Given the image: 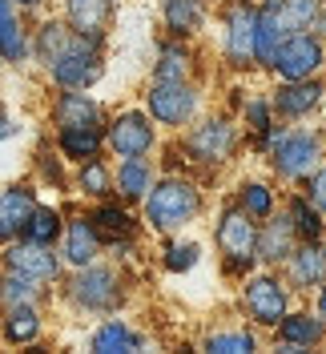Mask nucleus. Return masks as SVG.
I'll return each mask as SVG.
<instances>
[{
    "label": "nucleus",
    "instance_id": "10",
    "mask_svg": "<svg viewBox=\"0 0 326 354\" xmlns=\"http://www.w3.org/2000/svg\"><path fill=\"white\" fill-rule=\"evenodd\" d=\"M8 266H12L17 274H28V278H53V274H57L53 250L44 242H28V238L8 250Z\"/></svg>",
    "mask_w": 326,
    "mask_h": 354
},
{
    "label": "nucleus",
    "instance_id": "24",
    "mask_svg": "<svg viewBox=\"0 0 326 354\" xmlns=\"http://www.w3.org/2000/svg\"><path fill=\"white\" fill-rule=\"evenodd\" d=\"M97 145H101V137L93 125H77V129H61V149L69 157H93L97 153Z\"/></svg>",
    "mask_w": 326,
    "mask_h": 354
},
{
    "label": "nucleus",
    "instance_id": "25",
    "mask_svg": "<svg viewBox=\"0 0 326 354\" xmlns=\"http://www.w3.org/2000/svg\"><path fill=\"white\" fill-rule=\"evenodd\" d=\"M323 274H326V254L323 250H314V242L294 254V278H298L302 286H314Z\"/></svg>",
    "mask_w": 326,
    "mask_h": 354
},
{
    "label": "nucleus",
    "instance_id": "39",
    "mask_svg": "<svg viewBox=\"0 0 326 354\" xmlns=\"http://www.w3.org/2000/svg\"><path fill=\"white\" fill-rule=\"evenodd\" d=\"M246 117H250V125H254L258 133H266V129H270V125H266V121H270V113H266V105H246Z\"/></svg>",
    "mask_w": 326,
    "mask_h": 354
},
{
    "label": "nucleus",
    "instance_id": "38",
    "mask_svg": "<svg viewBox=\"0 0 326 354\" xmlns=\"http://www.w3.org/2000/svg\"><path fill=\"white\" fill-rule=\"evenodd\" d=\"M197 262V245H174L170 250V270H190Z\"/></svg>",
    "mask_w": 326,
    "mask_h": 354
},
{
    "label": "nucleus",
    "instance_id": "29",
    "mask_svg": "<svg viewBox=\"0 0 326 354\" xmlns=\"http://www.w3.org/2000/svg\"><path fill=\"white\" fill-rule=\"evenodd\" d=\"M57 230H61V218H57L53 209H37V214H33V221L24 225V238H28V242H44V245H53Z\"/></svg>",
    "mask_w": 326,
    "mask_h": 354
},
{
    "label": "nucleus",
    "instance_id": "34",
    "mask_svg": "<svg viewBox=\"0 0 326 354\" xmlns=\"http://www.w3.org/2000/svg\"><path fill=\"white\" fill-rule=\"evenodd\" d=\"M181 73H185V53L181 48H165L161 65H157V81H181Z\"/></svg>",
    "mask_w": 326,
    "mask_h": 354
},
{
    "label": "nucleus",
    "instance_id": "20",
    "mask_svg": "<svg viewBox=\"0 0 326 354\" xmlns=\"http://www.w3.org/2000/svg\"><path fill=\"white\" fill-rule=\"evenodd\" d=\"M282 28H278V17H274V0L266 4L258 12V61L266 65H274V53H278V44H282Z\"/></svg>",
    "mask_w": 326,
    "mask_h": 354
},
{
    "label": "nucleus",
    "instance_id": "30",
    "mask_svg": "<svg viewBox=\"0 0 326 354\" xmlns=\"http://www.w3.org/2000/svg\"><path fill=\"white\" fill-rule=\"evenodd\" d=\"M150 189V169L137 161V157H129L125 165H121V194L125 198H141Z\"/></svg>",
    "mask_w": 326,
    "mask_h": 354
},
{
    "label": "nucleus",
    "instance_id": "16",
    "mask_svg": "<svg viewBox=\"0 0 326 354\" xmlns=\"http://www.w3.org/2000/svg\"><path fill=\"white\" fill-rule=\"evenodd\" d=\"M109 4H113V0H69V21H73L77 32H85V37H101Z\"/></svg>",
    "mask_w": 326,
    "mask_h": 354
},
{
    "label": "nucleus",
    "instance_id": "41",
    "mask_svg": "<svg viewBox=\"0 0 326 354\" xmlns=\"http://www.w3.org/2000/svg\"><path fill=\"white\" fill-rule=\"evenodd\" d=\"M323 314H326V294H323Z\"/></svg>",
    "mask_w": 326,
    "mask_h": 354
},
{
    "label": "nucleus",
    "instance_id": "14",
    "mask_svg": "<svg viewBox=\"0 0 326 354\" xmlns=\"http://www.w3.org/2000/svg\"><path fill=\"white\" fill-rule=\"evenodd\" d=\"M97 242H101V234H97L93 221H73L69 238H65V258L73 266H89L97 258Z\"/></svg>",
    "mask_w": 326,
    "mask_h": 354
},
{
    "label": "nucleus",
    "instance_id": "26",
    "mask_svg": "<svg viewBox=\"0 0 326 354\" xmlns=\"http://www.w3.org/2000/svg\"><path fill=\"white\" fill-rule=\"evenodd\" d=\"M93 351H101V354L137 351V338H133L121 322H109V326H101V330H97V338H93Z\"/></svg>",
    "mask_w": 326,
    "mask_h": 354
},
{
    "label": "nucleus",
    "instance_id": "7",
    "mask_svg": "<svg viewBox=\"0 0 326 354\" xmlns=\"http://www.w3.org/2000/svg\"><path fill=\"white\" fill-rule=\"evenodd\" d=\"M73 298L89 310H109L117 302V278L109 270H85L77 282H73Z\"/></svg>",
    "mask_w": 326,
    "mask_h": 354
},
{
    "label": "nucleus",
    "instance_id": "37",
    "mask_svg": "<svg viewBox=\"0 0 326 354\" xmlns=\"http://www.w3.org/2000/svg\"><path fill=\"white\" fill-rule=\"evenodd\" d=\"M246 209L254 214V218H262V214H270V194L262 189V185H246Z\"/></svg>",
    "mask_w": 326,
    "mask_h": 354
},
{
    "label": "nucleus",
    "instance_id": "12",
    "mask_svg": "<svg viewBox=\"0 0 326 354\" xmlns=\"http://www.w3.org/2000/svg\"><path fill=\"white\" fill-rule=\"evenodd\" d=\"M53 77L65 88H85L101 77V61H97L93 48H81V53H73L65 61H57V65H53Z\"/></svg>",
    "mask_w": 326,
    "mask_h": 354
},
{
    "label": "nucleus",
    "instance_id": "32",
    "mask_svg": "<svg viewBox=\"0 0 326 354\" xmlns=\"http://www.w3.org/2000/svg\"><path fill=\"white\" fill-rule=\"evenodd\" d=\"M206 351H214V354H250L254 351V338H250V334H214V338L206 342Z\"/></svg>",
    "mask_w": 326,
    "mask_h": 354
},
{
    "label": "nucleus",
    "instance_id": "33",
    "mask_svg": "<svg viewBox=\"0 0 326 354\" xmlns=\"http://www.w3.org/2000/svg\"><path fill=\"white\" fill-rule=\"evenodd\" d=\"M318 209V205H314ZM306 201H294V225H298V234H302L306 242H314L318 234H323V221H318V214H314Z\"/></svg>",
    "mask_w": 326,
    "mask_h": 354
},
{
    "label": "nucleus",
    "instance_id": "8",
    "mask_svg": "<svg viewBox=\"0 0 326 354\" xmlns=\"http://www.w3.org/2000/svg\"><path fill=\"white\" fill-rule=\"evenodd\" d=\"M246 306H250V314L258 318V322H266V326H274V322H282L286 314V298L282 290H278V282L274 278H254L250 282V290H246Z\"/></svg>",
    "mask_w": 326,
    "mask_h": 354
},
{
    "label": "nucleus",
    "instance_id": "31",
    "mask_svg": "<svg viewBox=\"0 0 326 354\" xmlns=\"http://www.w3.org/2000/svg\"><path fill=\"white\" fill-rule=\"evenodd\" d=\"M165 17H170V28H181V32L197 28V21H201L197 0H170V4H165Z\"/></svg>",
    "mask_w": 326,
    "mask_h": 354
},
{
    "label": "nucleus",
    "instance_id": "19",
    "mask_svg": "<svg viewBox=\"0 0 326 354\" xmlns=\"http://www.w3.org/2000/svg\"><path fill=\"white\" fill-rule=\"evenodd\" d=\"M314 12H318V0H274V17H278L282 37H294L298 28H306L314 21Z\"/></svg>",
    "mask_w": 326,
    "mask_h": 354
},
{
    "label": "nucleus",
    "instance_id": "5",
    "mask_svg": "<svg viewBox=\"0 0 326 354\" xmlns=\"http://www.w3.org/2000/svg\"><path fill=\"white\" fill-rule=\"evenodd\" d=\"M226 48H230V57H234L238 65H246V61L258 57V12H254V8L238 4V8L230 12V37H226Z\"/></svg>",
    "mask_w": 326,
    "mask_h": 354
},
{
    "label": "nucleus",
    "instance_id": "13",
    "mask_svg": "<svg viewBox=\"0 0 326 354\" xmlns=\"http://www.w3.org/2000/svg\"><path fill=\"white\" fill-rule=\"evenodd\" d=\"M230 145H234V133L226 121H210V125H201L194 133V141H190V153L201 157V161H217V157L230 153Z\"/></svg>",
    "mask_w": 326,
    "mask_h": 354
},
{
    "label": "nucleus",
    "instance_id": "6",
    "mask_svg": "<svg viewBox=\"0 0 326 354\" xmlns=\"http://www.w3.org/2000/svg\"><path fill=\"white\" fill-rule=\"evenodd\" d=\"M109 145L117 149L121 157H141L145 149L153 145V129L150 121L141 117V113H129V117H121L113 129H109Z\"/></svg>",
    "mask_w": 326,
    "mask_h": 354
},
{
    "label": "nucleus",
    "instance_id": "23",
    "mask_svg": "<svg viewBox=\"0 0 326 354\" xmlns=\"http://www.w3.org/2000/svg\"><path fill=\"white\" fill-rule=\"evenodd\" d=\"M282 338L298 342V346H310V342L323 338V322L310 318V314H290V318H282Z\"/></svg>",
    "mask_w": 326,
    "mask_h": 354
},
{
    "label": "nucleus",
    "instance_id": "42",
    "mask_svg": "<svg viewBox=\"0 0 326 354\" xmlns=\"http://www.w3.org/2000/svg\"><path fill=\"white\" fill-rule=\"evenodd\" d=\"M21 4H37V0H21Z\"/></svg>",
    "mask_w": 326,
    "mask_h": 354
},
{
    "label": "nucleus",
    "instance_id": "21",
    "mask_svg": "<svg viewBox=\"0 0 326 354\" xmlns=\"http://www.w3.org/2000/svg\"><path fill=\"white\" fill-rule=\"evenodd\" d=\"M318 93L323 88L314 85V81H290L286 88H278V109L290 113V117H298V113H306L318 101Z\"/></svg>",
    "mask_w": 326,
    "mask_h": 354
},
{
    "label": "nucleus",
    "instance_id": "2",
    "mask_svg": "<svg viewBox=\"0 0 326 354\" xmlns=\"http://www.w3.org/2000/svg\"><path fill=\"white\" fill-rule=\"evenodd\" d=\"M217 245L230 254V262L242 266L250 262V254L258 250V234H254V221L246 218L242 209H230L226 218H221V225H217Z\"/></svg>",
    "mask_w": 326,
    "mask_h": 354
},
{
    "label": "nucleus",
    "instance_id": "1",
    "mask_svg": "<svg viewBox=\"0 0 326 354\" xmlns=\"http://www.w3.org/2000/svg\"><path fill=\"white\" fill-rule=\"evenodd\" d=\"M197 214V189L190 181H161L150 194V221L157 230H174Z\"/></svg>",
    "mask_w": 326,
    "mask_h": 354
},
{
    "label": "nucleus",
    "instance_id": "27",
    "mask_svg": "<svg viewBox=\"0 0 326 354\" xmlns=\"http://www.w3.org/2000/svg\"><path fill=\"white\" fill-rule=\"evenodd\" d=\"M4 330L12 342H28L33 334H37V314L28 302H12V314H8V322H4Z\"/></svg>",
    "mask_w": 326,
    "mask_h": 354
},
{
    "label": "nucleus",
    "instance_id": "22",
    "mask_svg": "<svg viewBox=\"0 0 326 354\" xmlns=\"http://www.w3.org/2000/svg\"><path fill=\"white\" fill-rule=\"evenodd\" d=\"M0 44H4V57L8 61H21L24 57V37H21L17 17H12V0L0 4Z\"/></svg>",
    "mask_w": 326,
    "mask_h": 354
},
{
    "label": "nucleus",
    "instance_id": "9",
    "mask_svg": "<svg viewBox=\"0 0 326 354\" xmlns=\"http://www.w3.org/2000/svg\"><path fill=\"white\" fill-rule=\"evenodd\" d=\"M97 44V37H85V32H69V28H61V24H44L41 28V57L48 61V65H57V61H65V57H73V53H81V48H93Z\"/></svg>",
    "mask_w": 326,
    "mask_h": 354
},
{
    "label": "nucleus",
    "instance_id": "15",
    "mask_svg": "<svg viewBox=\"0 0 326 354\" xmlns=\"http://www.w3.org/2000/svg\"><path fill=\"white\" fill-rule=\"evenodd\" d=\"M294 221H286V218H278V221H270L266 225V234L258 238V254L266 258V262H278V258H290L294 254Z\"/></svg>",
    "mask_w": 326,
    "mask_h": 354
},
{
    "label": "nucleus",
    "instance_id": "11",
    "mask_svg": "<svg viewBox=\"0 0 326 354\" xmlns=\"http://www.w3.org/2000/svg\"><path fill=\"white\" fill-rule=\"evenodd\" d=\"M318 157V141L314 137H306V133H294V137H282L278 141V149H274V165H278V174H302L310 169V161Z\"/></svg>",
    "mask_w": 326,
    "mask_h": 354
},
{
    "label": "nucleus",
    "instance_id": "18",
    "mask_svg": "<svg viewBox=\"0 0 326 354\" xmlns=\"http://www.w3.org/2000/svg\"><path fill=\"white\" fill-rule=\"evenodd\" d=\"M57 121H61V129H77V125H93L97 129V105L85 93H65L57 101Z\"/></svg>",
    "mask_w": 326,
    "mask_h": 354
},
{
    "label": "nucleus",
    "instance_id": "3",
    "mask_svg": "<svg viewBox=\"0 0 326 354\" xmlns=\"http://www.w3.org/2000/svg\"><path fill=\"white\" fill-rule=\"evenodd\" d=\"M274 65H278V73H282L286 81H306L314 73V65H318V44L310 41V37H302V32H294V37H286L278 44Z\"/></svg>",
    "mask_w": 326,
    "mask_h": 354
},
{
    "label": "nucleus",
    "instance_id": "4",
    "mask_svg": "<svg viewBox=\"0 0 326 354\" xmlns=\"http://www.w3.org/2000/svg\"><path fill=\"white\" fill-rule=\"evenodd\" d=\"M150 109H153V117H161L170 125H181L194 113V93L181 81H157L150 93Z\"/></svg>",
    "mask_w": 326,
    "mask_h": 354
},
{
    "label": "nucleus",
    "instance_id": "40",
    "mask_svg": "<svg viewBox=\"0 0 326 354\" xmlns=\"http://www.w3.org/2000/svg\"><path fill=\"white\" fill-rule=\"evenodd\" d=\"M310 198H314V205H318V209H326V169L310 181Z\"/></svg>",
    "mask_w": 326,
    "mask_h": 354
},
{
    "label": "nucleus",
    "instance_id": "28",
    "mask_svg": "<svg viewBox=\"0 0 326 354\" xmlns=\"http://www.w3.org/2000/svg\"><path fill=\"white\" fill-rule=\"evenodd\" d=\"M93 225L105 242H117V238H129V218L121 209H97L93 214Z\"/></svg>",
    "mask_w": 326,
    "mask_h": 354
},
{
    "label": "nucleus",
    "instance_id": "36",
    "mask_svg": "<svg viewBox=\"0 0 326 354\" xmlns=\"http://www.w3.org/2000/svg\"><path fill=\"white\" fill-rule=\"evenodd\" d=\"M81 185H85L89 194H105V189H109L105 169H101L97 161H89V165H85V174H81Z\"/></svg>",
    "mask_w": 326,
    "mask_h": 354
},
{
    "label": "nucleus",
    "instance_id": "17",
    "mask_svg": "<svg viewBox=\"0 0 326 354\" xmlns=\"http://www.w3.org/2000/svg\"><path fill=\"white\" fill-rule=\"evenodd\" d=\"M33 214H37L33 198H28L24 189H8V194H4V214H0V234L12 238L17 230H24V225L33 221Z\"/></svg>",
    "mask_w": 326,
    "mask_h": 354
},
{
    "label": "nucleus",
    "instance_id": "35",
    "mask_svg": "<svg viewBox=\"0 0 326 354\" xmlns=\"http://www.w3.org/2000/svg\"><path fill=\"white\" fill-rule=\"evenodd\" d=\"M33 282H37V278H28V274H17V270H12V278L4 282V298H8V302H28V298L37 294Z\"/></svg>",
    "mask_w": 326,
    "mask_h": 354
}]
</instances>
